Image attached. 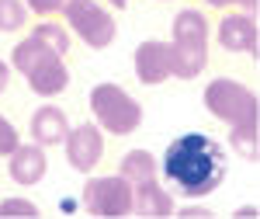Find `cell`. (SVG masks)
Wrapping results in <instances>:
<instances>
[{"instance_id": "1", "label": "cell", "mask_w": 260, "mask_h": 219, "mask_svg": "<svg viewBox=\"0 0 260 219\" xmlns=\"http://www.w3.org/2000/svg\"><path fill=\"white\" fill-rule=\"evenodd\" d=\"M160 174L170 191L184 199H205L225 181V150L205 132H184L163 150Z\"/></svg>"}, {"instance_id": "2", "label": "cell", "mask_w": 260, "mask_h": 219, "mask_svg": "<svg viewBox=\"0 0 260 219\" xmlns=\"http://www.w3.org/2000/svg\"><path fill=\"white\" fill-rule=\"evenodd\" d=\"M11 70H18L39 98H56V94H62L70 87L66 56L52 52L49 45H42L35 35H24L11 49Z\"/></svg>"}, {"instance_id": "3", "label": "cell", "mask_w": 260, "mask_h": 219, "mask_svg": "<svg viewBox=\"0 0 260 219\" xmlns=\"http://www.w3.org/2000/svg\"><path fill=\"white\" fill-rule=\"evenodd\" d=\"M208 18L198 7H184L174 14L170 24V56H174V77L194 80L208 66Z\"/></svg>"}, {"instance_id": "4", "label": "cell", "mask_w": 260, "mask_h": 219, "mask_svg": "<svg viewBox=\"0 0 260 219\" xmlns=\"http://www.w3.org/2000/svg\"><path fill=\"white\" fill-rule=\"evenodd\" d=\"M87 108L108 136H132L142 125V104L121 84H94L87 94Z\"/></svg>"}, {"instance_id": "5", "label": "cell", "mask_w": 260, "mask_h": 219, "mask_svg": "<svg viewBox=\"0 0 260 219\" xmlns=\"http://www.w3.org/2000/svg\"><path fill=\"white\" fill-rule=\"evenodd\" d=\"M205 101V112L212 119L225 122L229 129H246V125H257V94L253 87H246L233 77H215L205 84L201 91Z\"/></svg>"}, {"instance_id": "6", "label": "cell", "mask_w": 260, "mask_h": 219, "mask_svg": "<svg viewBox=\"0 0 260 219\" xmlns=\"http://www.w3.org/2000/svg\"><path fill=\"white\" fill-rule=\"evenodd\" d=\"M62 18H66L70 35H77L87 49H108L118 35L115 14L98 0H70L62 7Z\"/></svg>"}, {"instance_id": "7", "label": "cell", "mask_w": 260, "mask_h": 219, "mask_svg": "<svg viewBox=\"0 0 260 219\" xmlns=\"http://www.w3.org/2000/svg\"><path fill=\"white\" fill-rule=\"evenodd\" d=\"M83 209L90 216L118 219L132 212V181L121 174H101V178H87L83 184Z\"/></svg>"}, {"instance_id": "8", "label": "cell", "mask_w": 260, "mask_h": 219, "mask_svg": "<svg viewBox=\"0 0 260 219\" xmlns=\"http://www.w3.org/2000/svg\"><path fill=\"white\" fill-rule=\"evenodd\" d=\"M62 150H66V163L80 174H94V167L104 157V132H101L98 122H80L66 132L62 140Z\"/></svg>"}, {"instance_id": "9", "label": "cell", "mask_w": 260, "mask_h": 219, "mask_svg": "<svg viewBox=\"0 0 260 219\" xmlns=\"http://www.w3.org/2000/svg\"><path fill=\"white\" fill-rule=\"evenodd\" d=\"M215 39L225 52H236V56H257V18L250 11H240V7H225V14L219 18V28H215Z\"/></svg>"}, {"instance_id": "10", "label": "cell", "mask_w": 260, "mask_h": 219, "mask_svg": "<svg viewBox=\"0 0 260 219\" xmlns=\"http://www.w3.org/2000/svg\"><path fill=\"white\" fill-rule=\"evenodd\" d=\"M132 66H136V77H139V84H146V87H160V84H167V80L174 77V56H170V42H160V39L139 42Z\"/></svg>"}, {"instance_id": "11", "label": "cell", "mask_w": 260, "mask_h": 219, "mask_svg": "<svg viewBox=\"0 0 260 219\" xmlns=\"http://www.w3.org/2000/svg\"><path fill=\"white\" fill-rule=\"evenodd\" d=\"M4 160H7V178L14 184H24V188L39 184L49 174V153L39 143H18V150Z\"/></svg>"}, {"instance_id": "12", "label": "cell", "mask_w": 260, "mask_h": 219, "mask_svg": "<svg viewBox=\"0 0 260 219\" xmlns=\"http://www.w3.org/2000/svg\"><path fill=\"white\" fill-rule=\"evenodd\" d=\"M28 132H31V143L39 146H62L66 132H70V119L59 104H42L31 112V122H28Z\"/></svg>"}, {"instance_id": "13", "label": "cell", "mask_w": 260, "mask_h": 219, "mask_svg": "<svg viewBox=\"0 0 260 219\" xmlns=\"http://www.w3.org/2000/svg\"><path fill=\"white\" fill-rule=\"evenodd\" d=\"M132 212H139V216H174L177 212L174 191L156 178L132 184Z\"/></svg>"}, {"instance_id": "14", "label": "cell", "mask_w": 260, "mask_h": 219, "mask_svg": "<svg viewBox=\"0 0 260 219\" xmlns=\"http://www.w3.org/2000/svg\"><path fill=\"white\" fill-rule=\"evenodd\" d=\"M28 35H35L42 45H49V49L59 52V56H70V49H73V35H70V28L59 24L56 18H39V24H31Z\"/></svg>"}, {"instance_id": "15", "label": "cell", "mask_w": 260, "mask_h": 219, "mask_svg": "<svg viewBox=\"0 0 260 219\" xmlns=\"http://www.w3.org/2000/svg\"><path fill=\"white\" fill-rule=\"evenodd\" d=\"M118 174L125 181H132V184H142V181L156 178V157L149 150H128L118 160Z\"/></svg>"}, {"instance_id": "16", "label": "cell", "mask_w": 260, "mask_h": 219, "mask_svg": "<svg viewBox=\"0 0 260 219\" xmlns=\"http://www.w3.org/2000/svg\"><path fill=\"white\" fill-rule=\"evenodd\" d=\"M28 24H31V11L24 7V0H0V32L4 35L24 32Z\"/></svg>"}, {"instance_id": "17", "label": "cell", "mask_w": 260, "mask_h": 219, "mask_svg": "<svg viewBox=\"0 0 260 219\" xmlns=\"http://www.w3.org/2000/svg\"><path fill=\"white\" fill-rule=\"evenodd\" d=\"M229 146L240 153L243 160H257V125H246V129H229Z\"/></svg>"}, {"instance_id": "18", "label": "cell", "mask_w": 260, "mask_h": 219, "mask_svg": "<svg viewBox=\"0 0 260 219\" xmlns=\"http://www.w3.org/2000/svg\"><path fill=\"white\" fill-rule=\"evenodd\" d=\"M18 143H21V136H18V129H14V122L0 115V157H11L18 150Z\"/></svg>"}, {"instance_id": "19", "label": "cell", "mask_w": 260, "mask_h": 219, "mask_svg": "<svg viewBox=\"0 0 260 219\" xmlns=\"http://www.w3.org/2000/svg\"><path fill=\"white\" fill-rule=\"evenodd\" d=\"M66 4H70V0H24V7H28L35 18H56V14H62Z\"/></svg>"}, {"instance_id": "20", "label": "cell", "mask_w": 260, "mask_h": 219, "mask_svg": "<svg viewBox=\"0 0 260 219\" xmlns=\"http://www.w3.org/2000/svg\"><path fill=\"white\" fill-rule=\"evenodd\" d=\"M0 216H39V205L28 199H4L0 202Z\"/></svg>"}, {"instance_id": "21", "label": "cell", "mask_w": 260, "mask_h": 219, "mask_svg": "<svg viewBox=\"0 0 260 219\" xmlns=\"http://www.w3.org/2000/svg\"><path fill=\"white\" fill-rule=\"evenodd\" d=\"M7 84H11V63L0 60V94L7 91Z\"/></svg>"}, {"instance_id": "22", "label": "cell", "mask_w": 260, "mask_h": 219, "mask_svg": "<svg viewBox=\"0 0 260 219\" xmlns=\"http://www.w3.org/2000/svg\"><path fill=\"white\" fill-rule=\"evenodd\" d=\"M233 7H240V11H250V14H253V11H257V0H233Z\"/></svg>"}, {"instance_id": "23", "label": "cell", "mask_w": 260, "mask_h": 219, "mask_svg": "<svg viewBox=\"0 0 260 219\" xmlns=\"http://www.w3.org/2000/svg\"><path fill=\"white\" fill-rule=\"evenodd\" d=\"M201 4H208V7H215V11H225V7H233V0H201Z\"/></svg>"}, {"instance_id": "24", "label": "cell", "mask_w": 260, "mask_h": 219, "mask_svg": "<svg viewBox=\"0 0 260 219\" xmlns=\"http://www.w3.org/2000/svg\"><path fill=\"white\" fill-rule=\"evenodd\" d=\"M236 216H257V205H243V209H236Z\"/></svg>"}, {"instance_id": "25", "label": "cell", "mask_w": 260, "mask_h": 219, "mask_svg": "<svg viewBox=\"0 0 260 219\" xmlns=\"http://www.w3.org/2000/svg\"><path fill=\"white\" fill-rule=\"evenodd\" d=\"M108 4H111V7H115V11H125V7H128V4H132V0H108Z\"/></svg>"}]
</instances>
